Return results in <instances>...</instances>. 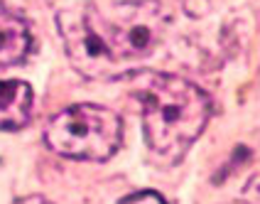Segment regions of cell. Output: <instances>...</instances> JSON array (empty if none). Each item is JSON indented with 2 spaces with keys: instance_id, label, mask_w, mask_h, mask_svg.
Listing matches in <instances>:
<instances>
[{
  "instance_id": "cell-1",
  "label": "cell",
  "mask_w": 260,
  "mask_h": 204,
  "mask_svg": "<svg viewBox=\"0 0 260 204\" xmlns=\"http://www.w3.org/2000/svg\"><path fill=\"white\" fill-rule=\"evenodd\" d=\"M133 96L143 108L147 145L170 160H182L211 118L209 94L177 74H140Z\"/></svg>"
},
{
  "instance_id": "cell-2",
  "label": "cell",
  "mask_w": 260,
  "mask_h": 204,
  "mask_svg": "<svg viewBox=\"0 0 260 204\" xmlns=\"http://www.w3.org/2000/svg\"><path fill=\"white\" fill-rule=\"evenodd\" d=\"M123 140V121L113 108L76 103L59 111L44 128V143L69 160L103 162L113 158Z\"/></svg>"
},
{
  "instance_id": "cell-6",
  "label": "cell",
  "mask_w": 260,
  "mask_h": 204,
  "mask_svg": "<svg viewBox=\"0 0 260 204\" xmlns=\"http://www.w3.org/2000/svg\"><path fill=\"white\" fill-rule=\"evenodd\" d=\"M35 94L25 81H0V131H20L32 118Z\"/></svg>"
},
{
  "instance_id": "cell-8",
  "label": "cell",
  "mask_w": 260,
  "mask_h": 204,
  "mask_svg": "<svg viewBox=\"0 0 260 204\" xmlns=\"http://www.w3.org/2000/svg\"><path fill=\"white\" fill-rule=\"evenodd\" d=\"M13 204H52V202L40 197V194H29V197H22V199H17V202H13Z\"/></svg>"
},
{
  "instance_id": "cell-7",
  "label": "cell",
  "mask_w": 260,
  "mask_h": 204,
  "mask_svg": "<svg viewBox=\"0 0 260 204\" xmlns=\"http://www.w3.org/2000/svg\"><path fill=\"white\" fill-rule=\"evenodd\" d=\"M118 204H167V202H165V197L157 194V192L145 190V192H135V194L125 197V199H120Z\"/></svg>"
},
{
  "instance_id": "cell-3",
  "label": "cell",
  "mask_w": 260,
  "mask_h": 204,
  "mask_svg": "<svg viewBox=\"0 0 260 204\" xmlns=\"http://www.w3.org/2000/svg\"><path fill=\"white\" fill-rule=\"evenodd\" d=\"M170 17L159 0H120L108 10L99 8V25L118 64H130L152 54L165 35Z\"/></svg>"
},
{
  "instance_id": "cell-5",
  "label": "cell",
  "mask_w": 260,
  "mask_h": 204,
  "mask_svg": "<svg viewBox=\"0 0 260 204\" xmlns=\"http://www.w3.org/2000/svg\"><path fill=\"white\" fill-rule=\"evenodd\" d=\"M32 49V35L27 22L0 3V69L25 62Z\"/></svg>"
},
{
  "instance_id": "cell-4",
  "label": "cell",
  "mask_w": 260,
  "mask_h": 204,
  "mask_svg": "<svg viewBox=\"0 0 260 204\" xmlns=\"http://www.w3.org/2000/svg\"><path fill=\"white\" fill-rule=\"evenodd\" d=\"M57 27L64 40L72 67L86 79H118L125 69L118 64L99 25V8L81 3L61 8L57 13Z\"/></svg>"
}]
</instances>
